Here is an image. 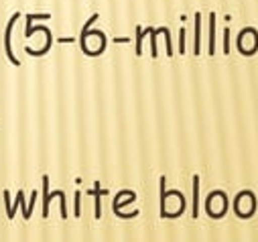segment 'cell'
<instances>
[{"instance_id":"1","label":"cell","mask_w":258,"mask_h":242,"mask_svg":"<svg viewBox=\"0 0 258 242\" xmlns=\"http://www.w3.org/2000/svg\"><path fill=\"white\" fill-rule=\"evenodd\" d=\"M200 216V177H193V218Z\"/></svg>"},{"instance_id":"2","label":"cell","mask_w":258,"mask_h":242,"mask_svg":"<svg viewBox=\"0 0 258 242\" xmlns=\"http://www.w3.org/2000/svg\"><path fill=\"white\" fill-rule=\"evenodd\" d=\"M216 53V15H210V55Z\"/></svg>"},{"instance_id":"3","label":"cell","mask_w":258,"mask_h":242,"mask_svg":"<svg viewBox=\"0 0 258 242\" xmlns=\"http://www.w3.org/2000/svg\"><path fill=\"white\" fill-rule=\"evenodd\" d=\"M200 37H202V19H200V15H196V41H193V47H196V55H200Z\"/></svg>"},{"instance_id":"4","label":"cell","mask_w":258,"mask_h":242,"mask_svg":"<svg viewBox=\"0 0 258 242\" xmlns=\"http://www.w3.org/2000/svg\"><path fill=\"white\" fill-rule=\"evenodd\" d=\"M224 53H226V55L230 53V31H228V27H226V31H224Z\"/></svg>"},{"instance_id":"5","label":"cell","mask_w":258,"mask_h":242,"mask_svg":"<svg viewBox=\"0 0 258 242\" xmlns=\"http://www.w3.org/2000/svg\"><path fill=\"white\" fill-rule=\"evenodd\" d=\"M179 53H185V29L179 31Z\"/></svg>"}]
</instances>
